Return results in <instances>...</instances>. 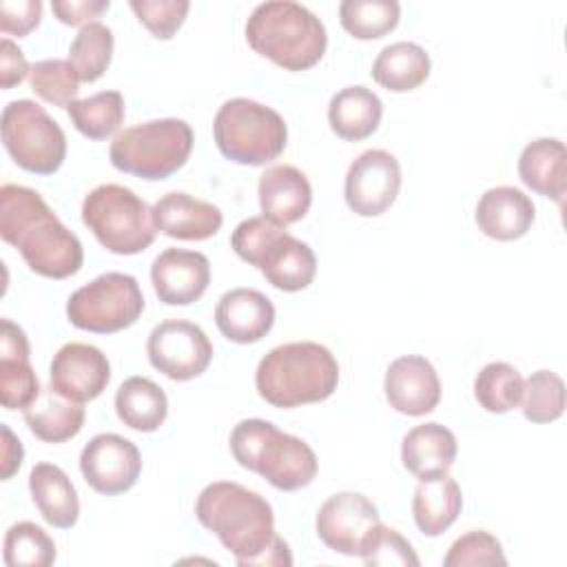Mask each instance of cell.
Instances as JSON below:
<instances>
[{
	"label": "cell",
	"mask_w": 567,
	"mask_h": 567,
	"mask_svg": "<svg viewBox=\"0 0 567 567\" xmlns=\"http://www.w3.org/2000/svg\"><path fill=\"white\" fill-rule=\"evenodd\" d=\"M195 516L221 540L237 565H292L288 543L275 534V514L261 494L233 481H215L199 492Z\"/></svg>",
	"instance_id": "6da1fadb"
},
{
	"label": "cell",
	"mask_w": 567,
	"mask_h": 567,
	"mask_svg": "<svg viewBox=\"0 0 567 567\" xmlns=\"http://www.w3.org/2000/svg\"><path fill=\"white\" fill-rule=\"evenodd\" d=\"M0 235L40 277L66 279L82 268L80 239L33 188L20 184L0 188Z\"/></svg>",
	"instance_id": "7a4b0ae2"
},
{
	"label": "cell",
	"mask_w": 567,
	"mask_h": 567,
	"mask_svg": "<svg viewBox=\"0 0 567 567\" xmlns=\"http://www.w3.org/2000/svg\"><path fill=\"white\" fill-rule=\"evenodd\" d=\"M339 383L334 354L315 341L272 348L257 365L255 388L275 408H299L326 401Z\"/></svg>",
	"instance_id": "3957f363"
},
{
	"label": "cell",
	"mask_w": 567,
	"mask_h": 567,
	"mask_svg": "<svg viewBox=\"0 0 567 567\" xmlns=\"http://www.w3.org/2000/svg\"><path fill=\"white\" fill-rule=\"evenodd\" d=\"M246 40L255 53L286 71L315 66L328 47L323 22L292 0L257 4L246 20Z\"/></svg>",
	"instance_id": "277c9868"
},
{
	"label": "cell",
	"mask_w": 567,
	"mask_h": 567,
	"mask_svg": "<svg viewBox=\"0 0 567 567\" xmlns=\"http://www.w3.org/2000/svg\"><path fill=\"white\" fill-rule=\"evenodd\" d=\"M230 452L235 461L281 492H295L312 483L319 461L312 447L281 432L264 419H244L230 432Z\"/></svg>",
	"instance_id": "5b68a950"
},
{
	"label": "cell",
	"mask_w": 567,
	"mask_h": 567,
	"mask_svg": "<svg viewBox=\"0 0 567 567\" xmlns=\"http://www.w3.org/2000/svg\"><path fill=\"white\" fill-rule=\"evenodd\" d=\"M239 259L259 268L268 284L284 292H297L312 284L317 257L312 248L275 226L266 217H248L230 235Z\"/></svg>",
	"instance_id": "8992f818"
},
{
	"label": "cell",
	"mask_w": 567,
	"mask_h": 567,
	"mask_svg": "<svg viewBox=\"0 0 567 567\" xmlns=\"http://www.w3.org/2000/svg\"><path fill=\"white\" fill-rule=\"evenodd\" d=\"M193 140V128L184 120H151L120 131L111 142L109 157L117 171L157 182L186 164Z\"/></svg>",
	"instance_id": "52a82bcc"
},
{
	"label": "cell",
	"mask_w": 567,
	"mask_h": 567,
	"mask_svg": "<svg viewBox=\"0 0 567 567\" xmlns=\"http://www.w3.org/2000/svg\"><path fill=\"white\" fill-rule=\"evenodd\" d=\"M213 135L219 153L244 166H264L277 159L288 142L284 117L255 100H226L215 120Z\"/></svg>",
	"instance_id": "ba28073f"
},
{
	"label": "cell",
	"mask_w": 567,
	"mask_h": 567,
	"mask_svg": "<svg viewBox=\"0 0 567 567\" xmlns=\"http://www.w3.org/2000/svg\"><path fill=\"white\" fill-rule=\"evenodd\" d=\"M82 221L115 255H137L155 241L153 208L120 184H100L82 202Z\"/></svg>",
	"instance_id": "9c48e42d"
},
{
	"label": "cell",
	"mask_w": 567,
	"mask_h": 567,
	"mask_svg": "<svg viewBox=\"0 0 567 567\" xmlns=\"http://www.w3.org/2000/svg\"><path fill=\"white\" fill-rule=\"evenodd\" d=\"M2 142L11 159L29 173L51 175L66 157L60 124L33 100H13L2 109Z\"/></svg>",
	"instance_id": "30bf717a"
},
{
	"label": "cell",
	"mask_w": 567,
	"mask_h": 567,
	"mask_svg": "<svg viewBox=\"0 0 567 567\" xmlns=\"http://www.w3.org/2000/svg\"><path fill=\"white\" fill-rule=\"evenodd\" d=\"M144 310V295L133 275L104 272L78 288L66 301L69 321L86 332L111 334L131 328Z\"/></svg>",
	"instance_id": "8fae6325"
},
{
	"label": "cell",
	"mask_w": 567,
	"mask_h": 567,
	"mask_svg": "<svg viewBox=\"0 0 567 567\" xmlns=\"http://www.w3.org/2000/svg\"><path fill=\"white\" fill-rule=\"evenodd\" d=\"M146 354L151 365L164 377L173 381H190L206 372L213 359V343L197 323L166 319L151 330Z\"/></svg>",
	"instance_id": "7c38bea8"
},
{
	"label": "cell",
	"mask_w": 567,
	"mask_h": 567,
	"mask_svg": "<svg viewBox=\"0 0 567 567\" xmlns=\"http://www.w3.org/2000/svg\"><path fill=\"white\" fill-rule=\"evenodd\" d=\"M401 188V166L399 159L383 151H363L346 173L343 197L352 213L361 217H377L385 213Z\"/></svg>",
	"instance_id": "4fadbf2b"
},
{
	"label": "cell",
	"mask_w": 567,
	"mask_h": 567,
	"mask_svg": "<svg viewBox=\"0 0 567 567\" xmlns=\"http://www.w3.org/2000/svg\"><path fill=\"white\" fill-rule=\"evenodd\" d=\"M80 472L93 492L115 496L128 492L137 483L142 474V456L133 441L104 432L82 447Z\"/></svg>",
	"instance_id": "5bb4252c"
},
{
	"label": "cell",
	"mask_w": 567,
	"mask_h": 567,
	"mask_svg": "<svg viewBox=\"0 0 567 567\" xmlns=\"http://www.w3.org/2000/svg\"><path fill=\"white\" fill-rule=\"evenodd\" d=\"M381 523L377 505L359 492H339L317 512L319 540L343 556H359L368 534Z\"/></svg>",
	"instance_id": "9a60e30c"
},
{
	"label": "cell",
	"mask_w": 567,
	"mask_h": 567,
	"mask_svg": "<svg viewBox=\"0 0 567 567\" xmlns=\"http://www.w3.org/2000/svg\"><path fill=\"white\" fill-rule=\"evenodd\" d=\"M49 379L58 394L75 403H86L106 390L111 381V363L100 348L71 341L53 354Z\"/></svg>",
	"instance_id": "2e32d148"
},
{
	"label": "cell",
	"mask_w": 567,
	"mask_h": 567,
	"mask_svg": "<svg viewBox=\"0 0 567 567\" xmlns=\"http://www.w3.org/2000/svg\"><path fill=\"white\" fill-rule=\"evenodd\" d=\"M385 399L392 410L408 416L430 414L441 401V381L434 365L419 354L394 359L383 379Z\"/></svg>",
	"instance_id": "e0dca14e"
},
{
	"label": "cell",
	"mask_w": 567,
	"mask_h": 567,
	"mask_svg": "<svg viewBox=\"0 0 567 567\" xmlns=\"http://www.w3.org/2000/svg\"><path fill=\"white\" fill-rule=\"evenodd\" d=\"M153 290L166 306H188L197 301L210 284V261L204 252L166 248L151 266Z\"/></svg>",
	"instance_id": "ac0fdd59"
},
{
	"label": "cell",
	"mask_w": 567,
	"mask_h": 567,
	"mask_svg": "<svg viewBox=\"0 0 567 567\" xmlns=\"http://www.w3.org/2000/svg\"><path fill=\"white\" fill-rule=\"evenodd\" d=\"M29 339L24 330L2 319L0 332V401L7 410L29 408L42 392L38 374L29 363Z\"/></svg>",
	"instance_id": "d6986e66"
},
{
	"label": "cell",
	"mask_w": 567,
	"mask_h": 567,
	"mask_svg": "<svg viewBox=\"0 0 567 567\" xmlns=\"http://www.w3.org/2000/svg\"><path fill=\"white\" fill-rule=\"evenodd\" d=\"M257 195L261 217L281 228L303 219L312 204V186L308 177L290 164L266 168L259 177Z\"/></svg>",
	"instance_id": "ffe728a7"
},
{
	"label": "cell",
	"mask_w": 567,
	"mask_h": 567,
	"mask_svg": "<svg viewBox=\"0 0 567 567\" xmlns=\"http://www.w3.org/2000/svg\"><path fill=\"white\" fill-rule=\"evenodd\" d=\"M215 323L233 343H257L275 323L272 301L255 288H233L215 306Z\"/></svg>",
	"instance_id": "44dd1931"
},
{
	"label": "cell",
	"mask_w": 567,
	"mask_h": 567,
	"mask_svg": "<svg viewBox=\"0 0 567 567\" xmlns=\"http://www.w3.org/2000/svg\"><path fill=\"white\" fill-rule=\"evenodd\" d=\"M153 221L166 237L202 241L217 235L224 224V215L215 204L175 190L162 195L153 204Z\"/></svg>",
	"instance_id": "7402d4cb"
},
{
	"label": "cell",
	"mask_w": 567,
	"mask_h": 567,
	"mask_svg": "<svg viewBox=\"0 0 567 567\" xmlns=\"http://www.w3.org/2000/svg\"><path fill=\"white\" fill-rule=\"evenodd\" d=\"M536 217L532 199L514 186L487 188L476 204V226L496 241H514L527 235Z\"/></svg>",
	"instance_id": "603a6c76"
},
{
	"label": "cell",
	"mask_w": 567,
	"mask_h": 567,
	"mask_svg": "<svg viewBox=\"0 0 567 567\" xmlns=\"http://www.w3.org/2000/svg\"><path fill=\"white\" fill-rule=\"evenodd\" d=\"M458 445L452 430L441 423H423L408 430L401 443L403 467L419 481L447 474L454 465Z\"/></svg>",
	"instance_id": "cb8c5ba5"
},
{
	"label": "cell",
	"mask_w": 567,
	"mask_h": 567,
	"mask_svg": "<svg viewBox=\"0 0 567 567\" xmlns=\"http://www.w3.org/2000/svg\"><path fill=\"white\" fill-rule=\"evenodd\" d=\"M567 153L558 137L532 140L518 157V175L527 188L563 206L567 190Z\"/></svg>",
	"instance_id": "d4e9b609"
},
{
	"label": "cell",
	"mask_w": 567,
	"mask_h": 567,
	"mask_svg": "<svg viewBox=\"0 0 567 567\" xmlns=\"http://www.w3.org/2000/svg\"><path fill=\"white\" fill-rule=\"evenodd\" d=\"M31 498L42 518L58 527L69 529L78 523L80 501L71 478L53 463H35L29 474Z\"/></svg>",
	"instance_id": "484cf974"
},
{
	"label": "cell",
	"mask_w": 567,
	"mask_h": 567,
	"mask_svg": "<svg viewBox=\"0 0 567 567\" xmlns=\"http://www.w3.org/2000/svg\"><path fill=\"white\" fill-rule=\"evenodd\" d=\"M463 507L458 483L447 476H432L419 481L412 496V516L421 534L434 538L454 525Z\"/></svg>",
	"instance_id": "4316f807"
},
{
	"label": "cell",
	"mask_w": 567,
	"mask_h": 567,
	"mask_svg": "<svg viewBox=\"0 0 567 567\" xmlns=\"http://www.w3.org/2000/svg\"><path fill=\"white\" fill-rule=\"evenodd\" d=\"M383 117V102L379 95L361 84L346 86L330 97L328 122L330 128L348 142L370 137Z\"/></svg>",
	"instance_id": "83f0119b"
},
{
	"label": "cell",
	"mask_w": 567,
	"mask_h": 567,
	"mask_svg": "<svg viewBox=\"0 0 567 567\" xmlns=\"http://www.w3.org/2000/svg\"><path fill=\"white\" fill-rule=\"evenodd\" d=\"M24 423L31 434L44 443H64L73 439L84 425V408L62 394H58L51 385L40 396L22 410Z\"/></svg>",
	"instance_id": "f1b7e54d"
},
{
	"label": "cell",
	"mask_w": 567,
	"mask_h": 567,
	"mask_svg": "<svg viewBox=\"0 0 567 567\" xmlns=\"http://www.w3.org/2000/svg\"><path fill=\"white\" fill-rule=\"evenodd\" d=\"M430 55L416 42H392L383 47L372 62V78L379 86L405 93L419 89L430 75Z\"/></svg>",
	"instance_id": "f546056e"
},
{
	"label": "cell",
	"mask_w": 567,
	"mask_h": 567,
	"mask_svg": "<svg viewBox=\"0 0 567 567\" xmlns=\"http://www.w3.org/2000/svg\"><path fill=\"white\" fill-rule=\"evenodd\" d=\"M117 419L137 432H155L168 414L164 390L146 377H128L115 392Z\"/></svg>",
	"instance_id": "4dcf8cb0"
},
{
	"label": "cell",
	"mask_w": 567,
	"mask_h": 567,
	"mask_svg": "<svg viewBox=\"0 0 567 567\" xmlns=\"http://www.w3.org/2000/svg\"><path fill=\"white\" fill-rule=\"evenodd\" d=\"M73 126L89 140L111 137L124 122V97L120 91H100L66 106Z\"/></svg>",
	"instance_id": "1f68e13d"
},
{
	"label": "cell",
	"mask_w": 567,
	"mask_h": 567,
	"mask_svg": "<svg viewBox=\"0 0 567 567\" xmlns=\"http://www.w3.org/2000/svg\"><path fill=\"white\" fill-rule=\"evenodd\" d=\"M523 381L525 379L514 365L505 361H492L483 365L474 379V399L483 410L505 414L520 405Z\"/></svg>",
	"instance_id": "d6a6232c"
},
{
	"label": "cell",
	"mask_w": 567,
	"mask_h": 567,
	"mask_svg": "<svg viewBox=\"0 0 567 567\" xmlns=\"http://www.w3.org/2000/svg\"><path fill=\"white\" fill-rule=\"evenodd\" d=\"M401 18L396 0H343L339 4L341 27L357 40H377L390 33Z\"/></svg>",
	"instance_id": "836d02e7"
},
{
	"label": "cell",
	"mask_w": 567,
	"mask_h": 567,
	"mask_svg": "<svg viewBox=\"0 0 567 567\" xmlns=\"http://www.w3.org/2000/svg\"><path fill=\"white\" fill-rule=\"evenodd\" d=\"M113 58V31L102 22H91L78 31L69 49L80 82H95L104 75Z\"/></svg>",
	"instance_id": "e575fe53"
},
{
	"label": "cell",
	"mask_w": 567,
	"mask_h": 567,
	"mask_svg": "<svg viewBox=\"0 0 567 567\" xmlns=\"http://www.w3.org/2000/svg\"><path fill=\"white\" fill-rule=\"evenodd\" d=\"M520 410L532 423H551L565 412V383L556 372L536 370L523 381Z\"/></svg>",
	"instance_id": "d590c367"
},
{
	"label": "cell",
	"mask_w": 567,
	"mask_h": 567,
	"mask_svg": "<svg viewBox=\"0 0 567 567\" xmlns=\"http://www.w3.org/2000/svg\"><path fill=\"white\" fill-rule=\"evenodd\" d=\"M53 560L55 543L40 525L20 520L7 529L4 563L9 567H49Z\"/></svg>",
	"instance_id": "8d00e7d4"
},
{
	"label": "cell",
	"mask_w": 567,
	"mask_h": 567,
	"mask_svg": "<svg viewBox=\"0 0 567 567\" xmlns=\"http://www.w3.org/2000/svg\"><path fill=\"white\" fill-rule=\"evenodd\" d=\"M29 82H31V91L53 106L66 109L71 102L78 100L80 78L69 60L49 58V60L35 62L31 66Z\"/></svg>",
	"instance_id": "74e56055"
},
{
	"label": "cell",
	"mask_w": 567,
	"mask_h": 567,
	"mask_svg": "<svg viewBox=\"0 0 567 567\" xmlns=\"http://www.w3.org/2000/svg\"><path fill=\"white\" fill-rule=\"evenodd\" d=\"M359 558L368 567H419L421 560L412 545L392 527L379 523L365 538Z\"/></svg>",
	"instance_id": "f35d334b"
},
{
	"label": "cell",
	"mask_w": 567,
	"mask_h": 567,
	"mask_svg": "<svg viewBox=\"0 0 567 567\" xmlns=\"http://www.w3.org/2000/svg\"><path fill=\"white\" fill-rule=\"evenodd\" d=\"M445 567H476V565H507L501 540L483 529H472L458 536L445 558Z\"/></svg>",
	"instance_id": "ab89813d"
},
{
	"label": "cell",
	"mask_w": 567,
	"mask_h": 567,
	"mask_svg": "<svg viewBox=\"0 0 567 567\" xmlns=\"http://www.w3.org/2000/svg\"><path fill=\"white\" fill-rule=\"evenodd\" d=\"M128 4L137 20L159 40H171L190 9L188 0H131Z\"/></svg>",
	"instance_id": "60d3db41"
},
{
	"label": "cell",
	"mask_w": 567,
	"mask_h": 567,
	"mask_svg": "<svg viewBox=\"0 0 567 567\" xmlns=\"http://www.w3.org/2000/svg\"><path fill=\"white\" fill-rule=\"evenodd\" d=\"M42 18L40 0H4L0 2V31L9 35H27L31 33Z\"/></svg>",
	"instance_id": "b9f144b4"
},
{
	"label": "cell",
	"mask_w": 567,
	"mask_h": 567,
	"mask_svg": "<svg viewBox=\"0 0 567 567\" xmlns=\"http://www.w3.org/2000/svg\"><path fill=\"white\" fill-rule=\"evenodd\" d=\"M111 7L109 0H53L51 9L62 24L86 27Z\"/></svg>",
	"instance_id": "7bdbcfd3"
},
{
	"label": "cell",
	"mask_w": 567,
	"mask_h": 567,
	"mask_svg": "<svg viewBox=\"0 0 567 567\" xmlns=\"http://www.w3.org/2000/svg\"><path fill=\"white\" fill-rule=\"evenodd\" d=\"M31 73V66L22 53V49L11 42L9 38H2L0 42V86L4 91L20 84Z\"/></svg>",
	"instance_id": "ee69618b"
},
{
	"label": "cell",
	"mask_w": 567,
	"mask_h": 567,
	"mask_svg": "<svg viewBox=\"0 0 567 567\" xmlns=\"http://www.w3.org/2000/svg\"><path fill=\"white\" fill-rule=\"evenodd\" d=\"M0 430H2V481H7L20 470L24 450L20 439L9 430V425L2 423Z\"/></svg>",
	"instance_id": "f6af8a7d"
}]
</instances>
